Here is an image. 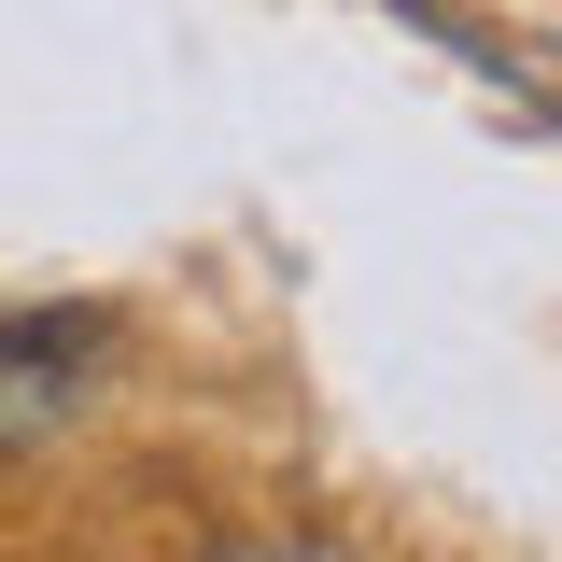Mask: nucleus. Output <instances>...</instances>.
<instances>
[{"instance_id":"nucleus-2","label":"nucleus","mask_w":562,"mask_h":562,"mask_svg":"<svg viewBox=\"0 0 562 562\" xmlns=\"http://www.w3.org/2000/svg\"><path fill=\"white\" fill-rule=\"evenodd\" d=\"M254 562H310V549H254Z\"/></svg>"},{"instance_id":"nucleus-1","label":"nucleus","mask_w":562,"mask_h":562,"mask_svg":"<svg viewBox=\"0 0 562 562\" xmlns=\"http://www.w3.org/2000/svg\"><path fill=\"white\" fill-rule=\"evenodd\" d=\"M85 351H99V324H57V310H14V324H0V450H29V436L70 422Z\"/></svg>"}]
</instances>
